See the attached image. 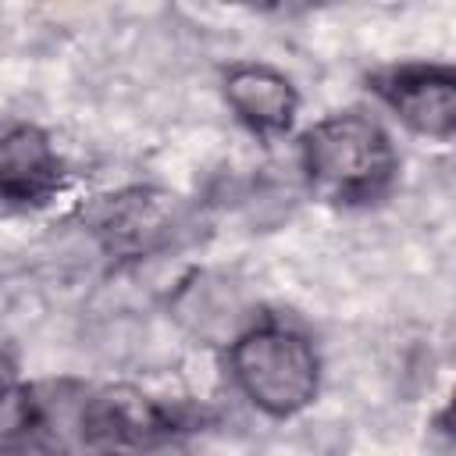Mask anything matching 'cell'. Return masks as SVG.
Listing matches in <instances>:
<instances>
[{"label": "cell", "mask_w": 456, "mask_h": 456, "mask_svg": "<svg viewBox=\"0 0 456 456\" xmlns=\"http://www.w3.org/2000/svg\"><path fill=\"white\" fill-rule=\"evenodd\" d=\"M399 150L392 132L367 110H331L306 125L296 139V167L303 185L331 207H374L399 182Z\"/></svg>", "instance_id": "2"}, {"label": "cell", "mask_w": 456, "mask_h": 456, "mask_svg": "<svg viewBox=\"0 0 456 456\" xmlns=\"http://www.w3.org/2000/svg\"><path fill=\"white\" fill-rule=\"evenodd\" d=\"M221 100L232 118L256 139H285L299 118L296 82L267 61H232L221 71Z\"/></svg>", "instance_id": "8"}, {"label": "cell", "mask_w": 456, "mask_h": 456, "mask_svg": "<svg viewBox=\"0 0 456 456\" xmlns=\"http://www.w3.org/2000/svg\"><path fill=\"white\" fill-rule=\"evenodd\" d=\"M14 399V431L43 456H146L192 428L182 406L125 381L43 378Z\"/></svg>", "instance_id": "1"}, {"label": "cell", "mask_w": 456, "mask_h": 456, "mask_svg": "<svg viewBox=\"0 0 456 456\" xmlns=\"http://www.w3.org/2000/svg\"><path fill=\"white\" fill-rule=\"evenodd\" d=\"M370 96L413 135L449 142L456 135V71L438 61H395L367 71Z\"/></svg>", "instance_id": "5"}, {"label": "cell", "mask_w": 456, "mask_h": 456, "mask_svg": "<svg viewBox=\"0 0 456 456\" xmlns=\"http://www.w3.org/2000/svg\"><path fill=\"white\" fill-rule=\"evenodd\" d=\"M25 378H21V349L14 342V335L0 324V406L7 399H14L21 392Z\"/></svg>", "instance_id": "9"}, {"label": "cell", "mask_w": 456, "mask_h": 456, "mask_svg": "<svg viewBox=\"0 0 456 456\" xmlns=\"http://www.w3.org/2000/svg\"><path fill=\"white\" fill-rule=\"evenodd\" d=\"M221 356L235 392L271 420H292L321 395V349L314 335L285 314L264 310L221 349Z\"/></svg>", "instance_id": "3"}, {"label": "cell", "mask_w": 456, "mask_h": 456, "mask_svg": "<svg viewBox=\"0 0 456 456\" xmlns=\"http://www.w3.org/2000/svg\"><path fill=\"white\" fill-rule=\"evenodd\" d=\"M167 310L189 338L210 349H224L264 314L256 296L235 274L214 267H192L167 296Z\"/></svg>", "instance_id": "7"}, {"label": "cell", "mask_w": 456, "mask_h": 456, "mask_svg": "<svg viewBox=\"0 0 456 456\" xmlns=\"http://www.w3.org/2000/svg\"><path fill=\"white\" fill-rule=\"evenodd\" d=\"M82 224L114 264L164 256L192 235V207L164 185H121L82 210Z\"/></svg>", "instance_id": "4"}, {"label": "cell", "mask_w": 456, "mask_h": 456, "mask_svg": "<svg viewBox=\"0 0 456 456\" xmlns=\"http://www.w3.org/2000/svg\"><path fill=\"white\" fill-rule=\"evenodd\" d=\"M0 456H43L36 445H28L14 428L7 435H0Z\"/></svg>", "instance_id": "10"}, {"label": "cell", "mask_w": 456, "mask_h": 456, "mask_svg": "<svg viewBox=\"0 0 456 456\" xmlns=\"http://www.w3.org/2000/svg\"><path fill=\"white\" fill-rule=\"evenodd\" d=\"M64 189V157L28 118L0 114V214H32Z\"/></svg>", "instance_id": "6"}]
</instances>
